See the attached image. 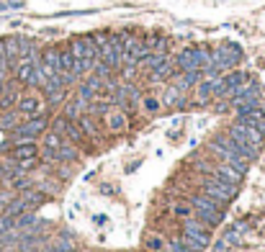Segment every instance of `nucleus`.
Here are the masks:
<instances>
[{
  "mask_svg": "<svg viewBox=\"0 0 265 252\" xmlns=\"http://www.w3.org/2000/svg\"><path fill=\"white\" fill-rule=\"evenodd\" d=\"M191 209L201 216L209 226H216V224H222V209L224 206L219 203L216 198H211V196H206V193H201V196H193L191 198Z\"/></svg>",
  "mask_w": 265,
  "mask_h": 252,
  "instance_id": "1",
  "label": "nucleus"
},
{
  "mask_svg": "<svg viewBox=\"0 0 265 252\" xmlns=\"http://www.w3.org/2000/svg\"><path fill=\"white\" fill-rule=\"evenodd\" d=\"M201 193L216 198L219 203L224 206V203H229V201L237 196V186H232V183H227V180H222V178H206L204 186H201Z\"/></svg>",
  "mask_w": 265,
  "mask_h": 252,
  "instance_id": "2",
  "label": "nucleus"
},
{
  "mask_svg": "<svg viewBox=\"0 0 265 252\" xmlns=\"http://www.w3.org/2000/svg\"><path fill=\"white\" fill-rule=\"evenodd\" d=\"M47 116H36L34 119H29L26 124H18L16 129H13V136H18V139H34V136H39L44 129H47Z\"/></svg>",
  "mask_w": 265,
  "mask_h": 252,
  "instance_id": "3",
  "label": "nucleus"
},
{
  "mask_svg": "<svg viewBox=\"0 0 265 252\" xmlns=\"http://www.w3.org/2000/svg\"><path fill=\"white\" fill-rule=\"evenodd\" d=\"M52 131H57V134H62V136H67V142H80V139H82V131H80L77 121H70L67 116L54 119Z\"/></svg>",
  "mask_w": 265,
  "mask_h": 252,
  "instance_id": "4",
  "label": "nucleus"
},
{
  "mask_svg": "<svg viewBox=\"0 0 265 252\" xmlns=\"http://www.w3.org/2000/svg\"><path fill=\"white\" fill-rule=\"evenodd\" d=\"M239 124H247V126H255L257 131L265 134V111L262 108H247V111H239Z\"/></svg>",
  "mask_w": 265,
  "mask_h": 252,
  "instance_id": "5",
  "label": "nucleus"
},
{
  "mask_svg": "<svg viewBox=\"0 0 265 252\" xmlns=\"http://www.w3.org/2000/svg\"><path fill=\"white\" fill-rule=\"evenodd\" d=\"M229 129H234L239 136H245V139H247L252 147H257V149L265 144V134H262V131H257L255 126H247V124H239V121H237V124H234V126H229Z\"/></svg>",
  "mask_w": 265,
  "mask_h": 252,
  "instance_id": "6",
  "label": "nucleus"
},
{
  "mask_svg": "<svg viewBox=\"0 0 265 252\" xmlns=\"http://www.w3.org/2000/svg\"><path fill=\"white\" fill-rule=\"evenodd\" d=\"M183 234L198 239V242H204L209 244V226H204L201 221H196V219H186L183 221Z\"/></svg>",
  "mask_w": 265,
  "mask_h": 252,
  "instance_id": "7",
  "label": "nucleus"
},
{
  "mask_svg": "<svg viewBox=\"0 0 265 252\" xmlns=\"http://www.w3.org/2000/svg\"><path fill=\"white\" fill-rule=\"evenodd\" d=\"M21 98V90L16 82H6L3 93H0V111H11L16 106V101Z\"/></svg>",
  "mask_w": 265,
  "mask_h": 252,
  "instance_id": "8",
  "label": "nucleus"
},
{
  "mask_svg": "<svg viewBox=\"0 0 265 252\" xmlns=\"http://www.w3.org/2000/svg\"><path fill=\"white\" fill-rule=\"evenodd\" d=\"M62 144H64V136L57 134V131H49L47 139H44V157H47V159H57V152H59Z\"/></svg>",
  "mask_w": 265,
  "mask_h": 252,
  "instance_id": "9",
  "label": "nucleus"
},
{
  "mask_svg": "<svg viewBox=\"0 0 265 252\" xmlns=\"http://www.w3.org/2000/svg\"><path fill=\"white\" fill-rule=\"evenodd\" d=\"M36 157H39V149L31 142H24V144L13 147V159H18V162H34Z\"/></svg>",
  "mask_w": 265,
  "mask_h": 252,
  "instance_id": "10",
  "label": "nucleus"
},
{
  "mask_svg": "<svg viewBox=\"0 0 265 252\" xmlns=\"http://www.w3.org/2000/svg\"><path fill=\"white\" fill-rule=\"evenodd\" d=\"M3 41V52H6V59L11 62V67L21 59V36H8V39H0Z\"/></svg>",
  "mask_w": 265,
  "mask_h": 252,
  "instance_id": "11",
  "label": "nucleus"
},
{
  "mask_svg": "<svg viewBox=\"0 0 265 252\" xmlns=\"http://www.w3.org/2000/svg\"><path fill=\"white\" fill-rule=\"evenodd\" d=\"M103 88V80L98 77V75H93V77H87L82 85H80V98H85V101H93V98H98V90Z\"/></svg>",
  "mask_w": 265,
  "mask_h": 252,
  "instance_id": "12",
  "label": "nucleus"
},
{
  "mask_svg": "<svg viewBox=\"0 0 265 252\" xmlns=\"http://www.w3.org/2000/svg\"><path fill=\"white\" fill-rule=\"evenodd\" d=\"M106 124H108V129H111V131H124V129L129 126L126 113L119 111V108H108V111H106Z\"/></svg>",
  "mask_w": 265,
  "mask_h": 252,
  "instance_id": "13",
  "label": "nucleus"
},
{
  "mask_svg": "<svg viewBox=\"0 0 265 252\" xmlns=\"http://www.w3.org/2000/svg\"><path fill=\"white\" fill-rule=\"evenodd\" d=\"M41 111V98L36 96H21L18 98V113H24V116H36Z\"/></svg>",
  "mask_w": 265,
  "mask_h": 252,
  "instance_id": "14",
  "label": "nucleus"
},
{
  "mask_svg": "<svg viewBox=\"0 0 265 252\" xmlns=\"http://www.w3.org/2000/svg\"><path fill=\"white\" fill-rule=\"evenodd\" d=\"M13 70H16V82L29 85L31 72H34V62H31V59H18V62L13 64Z\"/></svg>",
  "mask_w": 265,
  "mask_h": 252,
  "instance_id": "15",
  "label": "nucleus"
},
{
  "mask_svg": "<svg viewBox=\"0 0 265 252\" xmlns=\"http://www.w3.org/2000/svg\"><path fill=\"white\" fill-rule=\"evenodd\" d=\"M186 101H183V90L178 88V85H170L167 90H165V96H162V106H167V108H178V106H183Z\"/></svg>",
  "mask_w": 265,
  "mask_h": 252,
  "instance_id": "16",
  "label": "nucleus"
},
{
  "mask_svg": "<svg viewBox=\"0 0 265 252\" xmlns=\"http://www.w3.org/2000/svg\"><path fill=\"white\" fill-rule=\"evenodd\" d=\"M216 178H222V180H227V183H232V186H239V180H242V173L239 170H234L232 165H219L216 167Z\"/></svg>",
  "mask_w": 265,
  "mask_h": 252,
  "instance_id": "17",
  "label": "nucleus"
},
{
  "mask_svg": "<svg viewBox=\"0 0 265 252\" xmlns=\"http://www.w3.org/2000/svg\"><path fill=\"white\" fill-rule=\"evenodd\" d=\"M245 80H247V75H245V72H239V70L227 72V75H224V85H227V93H224V98H232V90H234L237 85H242Z\"/></svg>",
  "mask_w": 265,
  "mask_h": 252,
  "instance_id": "18",
  "label": "nucleus"
},
{
  "mask_svg": "<svg viewBox=\"0 0 265 252\" xmlns=\"http://www.w3.org/2000/svg\"><path fill=\"white\" fill-rule=\"evenodd\" d=\"M77 126H80L82 134L91 136V139H98V126H96V121L87 116V113H80V116H77Z\"/></svg>",
  "mask_w": 265,
  "mask_h": 252,
  "instance_id": "19",
  "label": "nucleus"
},
{
  "mask_svg": "<svg viewBox=\"0 0 265 252\" xmlns=\"http://www.w3.org/2000/svg\"><path fill=\"white\" fill-rule=\"evenodd\" d=\"M16 229H21V232H24V229H34V226H39V224H44L41 219H36V214H21V216H16Z\"/></svg>",
  "mask_w": 265,
  "mask_h": 252,
  "instance_id": "20",
  "label": "nucleus"
},
{
  "mask_svg": "<svg viewBox=\"0 0 265 252\" xmlns=\"http://www.w3.org/2000/svg\"><path fill=\"white\" fill-rule=\"evenodd\" d=\"M59 70H62V72H70V75H72V70H75V57H72L70 47L59 49Z\"/></svg>",
  "mask_w": 265,
  "mask_h": 252,
  "instance_id": "21",
  "label": "nucleus"
},
{
  "mask_svg": "<svg viewBox=\"0 0 265 252\" xmlns=\"http://www.w3.org/2000/svg\"><path fill=\"white\" fill-rule=\"evenodd\" d=\"M170 75H172V62L167 59L165 64H160V67H154V70L149 72V80H152V82H160V80H167Z\"/></svg>",
  "mask_w": 265,
  "mask_h": 252,
  "instance_id": "22",
  "label": "nucleus"
},
{
  "mask_svg": "<svg viewBox=\"0 0 265 252\" xmlns=\"http://www.w3.org/2000/svg\"><path fill=\"white\" fill-rule=\"evenodd\" d=\"M52 252H77V244L67 234H64V237H57L52 242Z\"/></svg>",
  "mask_w": 265,
  "mask_h": 252,
  "instance_id": "23",
  "label": "nucleus"
},
{
  "mask_svg": "<svg viewBox=\"0 0 265 252\" xmlns=\"http://www.w3.org/2000/svg\"><path fill=\"white\" fill-rule=\"evenodd\" d=\"M165 62H167V54H165V52H149V54L142 59V64L149 67V70H154V67H160V64H165Z\"/></svg>",
  "mask_w": 265,
  "mask_h": 252,
  "instance_id": "24",
  "label": "nucleus"
},
{
  "mask_svg": "<svg viewBox=\"0 0 265 252\" xmlns=\"http://www.w3.org/2000/svg\"><path fill=\"white\" fill-rule=\"evenodd\" d=\"M21 198H24V203H26V206H41L44 201H47V196H44L41 191H34V188H26Z\"/></svg>",
  "mask_w": 265,
  "mask_h": 252,
  "instance_id": "25",
  "label": "nucleus"
},
{
  "mask_svg": "<svg viewBox=\"0 0 265 252\" xmlns=\"http://www.w3.org/2000/svg\"><path fill=\"white\" fill-rule=\"evenodd\" d=\"M26 211V203H24V198H16V201H8V206H6V216H11V219H16V216H21Z\"/></svg>",
  "mask_w": 265,
  "mask_h": 252,
  "instance_id": "26",
  "label": "nucleus"
},
{
  "mask_svg": "<svg viewBox=\"0 0 265 252\" xmlns=\"http://www.w3.org/2000/svg\"><path fill=\"white\" fill-rule=\"evenodd\" d=\"M178 242H181L183 247H188L191 252H204V247H206L204 242H198V239H193V237H188V234H183Z\"/></svg>",
  "mask_w": 265,
  "mask_h": 252,
  "instance_id": "27",
  "label": "nucleus"
},
{
  "mask_svg": "<svg viewBox=\"0 0 265 252\" xmlns=\"http://www.w3.org/2000/svg\"><path fill=\"white\" fill-rule=\"evenodd\" d=\"M209 98H214V85H211V80H206V82L198 85V101L206 103Z\"/></svg>",
  "mask_w": 265,
  "mask_h": 252,
  "instance_id": "28",
  "label": "nucleus"
},
{
  "mask_svg": "<svg viewBox=\"0 0 265 252\" xmlns=\"http://www.w3.org/2000/svg\"><path fill=\"white\" fill-rule=\"evenodd\" d=\"M165 249V239L157 234H149L147 237V252H162Z\"/></svg>",
  "mask_w": 265,
  "mask_h": 252,
  "instance_id": "29",
  "label": "nucleus"
},
{
  "mask_svg": "<svg viewBox=\"0 0 265 252\" xmlns=\"http://www.w3.org/2000/svg\"><path fill=\"white\" fill-rule=\"evenodd\" d=\"M18 126V116L16 113H6L3 119H0V129H16Z\"/></svg>",
  "mask_w": 265,
  "mask_h": 252,
  "instance_id": "30",
  "label": "nucleus"
},
{
  "mask_svg": "<svg viewBox=\"0 0 265 252\" xmlns=\"http://www.w3.org/2000/svg\"><path fill=\"white\" fill-rule=\"evenodd\" d=\"M57 159H75V149L70 144H62L59 152H57Z\"/></svg>",
  "mask_w": 265,
  "mask_h": 252,
  "instance_id": "31",
  "label": "nucleus"
},
{
  "mask_svg": "<svg viewBox=\"0 0 265 252\" xmlns=\"http://www.w3.org/2000/svg\"><path fill=\"white\" fill-rule=\"evenodd\" d=\"M64 96H67V93H64V88H57V90H52V93H49V103L57 106V103L64 101Z\"/></svg>",
  "mask_w": 265,
  "mask_h": 252,
  "instance_id": "32",
  "label": "nucleus"
},
{
  "mask_svg": "<svg viewBox=\"0 0 265 252\" xmlns=\"http://www.w3.org/2000/svg\"><path fill=\"white\" fill-rule=\"evenodd\" d=\"M13 221H16V219H11V216H6V214H0V234H6L8 229H13Z\"/></svg>",
  "mask_w": 265,
  "mask_h": 252,
  "instance_id": "33",
  "label": "nucleus"
},
{
  "mask_svg": "<svg viewBox=\"0 0 265 252\" xmlns=\"http://www.w3.org/2000/svg\"><path fill=\"white\" fill-rule=\"evenodd\" d=\"M170 252H191L188 247H183L178 239H175V242H170Z\"/></svg>",
  "mask_w": 265,
  "mask_h": 252,
  "instance_id": "34",
  "label": "nucleus"
},
{
  "mask_svg": "<svg viewBox=\"0 0 265 252\" xmlns=\"http://www.w3.org/2000/svg\"><path fill=\"white\" fill-rule=\"evenodd\" d=\"M144 106H147L149 111H157V108H160V103L154 101V98H147V101H144Z\"/></svg>",
  "mask_w": 265,
  "mask_h": 252,
  "instance_id": "35",
  "label": "nucleus"
},
{
  "mask_svg": "<svg viewBox=\"0 0 265 252\" xmlns=\"http://www.w3.org/2000/svg\"><path fill=\"white\" fill-rule=\"evenodd\" d=\"M93 221H96V226H103V224H106L108 219H106V216L101 214V216H93Z\"/></svg>",
  "mask_w": 265,
  "mask_h": 252,
  "instance_id": "36",
  "label": "nucleus"
},
{
  "mask_svg": "<svg viewBox=\"0 0 265 252\" xmlns=\"http://www.w3.org/2000/svg\"><path fill=\"white\" fill-rule=\"evenodd\" d=\"M175 211H178V214H183V216H186V214H188V206H175Z\"/></svg>",
  "mask_w": 265,
  "mask_h": 252,
  "instance_id": "37",
  "label": "nucleus"
}]
</instances>
